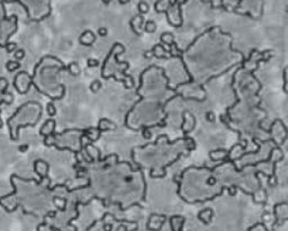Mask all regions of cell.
<instances>
[{
	"label": "cell",
	"mask_w": 288,
	"mask_h": 231,
	"mask_svg": "<svg viewBox=\"0 0 288 231\" xmlns=\"http://www.w3.org/2000/svg\"><path fill=\"white\" fill-rule=\"evenodd\" d=\"M20 65H19V63H17V62H8L7 63V69H8V71H14L15 69L19 68Z\"/></svg>",
	"instance_id": "obj_2"
},
{
	"label": "cell",
	"mask_w": 288,
	"mask_h": 231,
	"mask_svg": "<svg viewBox=\"0 0 288 231\" xmlns=\"http://www.w3.org/2000/svg\"><path fill=\"white\" fill-rule=\"evenodd\" d=\"M100 87H101V84H100V82H99V81H97V80H96V81H94V82H92V84H91V86H90V89L92 90L94 93H96V91H97V90H98L99 88H100Z\"/></svg>",
	"instance_id": "obj_3"
},
{
	"label": "cell",
	"mask_w": 288,
	"mask_h": 231,
	"mask_svg": "<svg viewBox=\"0 0 288 231\" xmlns=\"http://www.w3.org/2000/svg\"><path fill=\"white\" fill-rule=\"evenodd\" d=\"M97 64H98V62L95 61V59H89L88 60V65L89 67H94V65H97Z\"/></svg>",
	"instance_id": "obj_5"
},
{
	"label": "cell",
	"mask_w": 288,
	"mask_h": 231,
	"mask_svg": "<svg viewBox=\"0 0 288 231\" xmlns=\"http://www.w3.org/2000/svg\"><path fill=\"white\" fill-rule=\"evenodd\" d=\"M23 56H24V51H23V50H19V51L16 52V54H15V58H16V59H18V60H19V59H22Z\"/></svg>",
	"instance_id": "obj_4"
},
{
	"label": "cell",
	"mask_w": 288,
	"mask_h": 231,
	"mask_svg": "<svg viewBox=\"0 0 288 231\" xmlns=\"http://www.w3.org/2000/svg\"><path fill=\"white\" fill-rule=\"evenodd\" d=\"M155 28H156V26H155L154 21H147L146 23V26H145V30L146 32H154Z\"/></svg>",
	"instance_id": "obj_1"
},
{
	"label": "cell",
	"mask_w": 288,
	"mask_h": 231,
	"mask_svg": "<svg viewBox=\"0 0 288 231\" xmlns=\"http://www.w3.org/2000/svg\"><path fill=\"white\" fill-rule=\"evenodd\" d=\"M48 113H50V115H54L55 114V108H52V104H48Z\"/></svg>",
	"instance_id": "obj_6"
},
{
	"label": "cell",
	"mask_w": 288,
	"mask_h": 231,
	"mask_svg": "<svg viewBox=\"0 0 288 231\" xmlns=\"http://www.w3.org/2000/svg\"><path fill=\"white\" fill-rule=\"evenodd\" d=\"M98 33H99L100 35L105 36V35L107 34V30H106V28H99V30H98Z\"/></svg>",
	"instance_id": "obj_7"
}]
</instances>
